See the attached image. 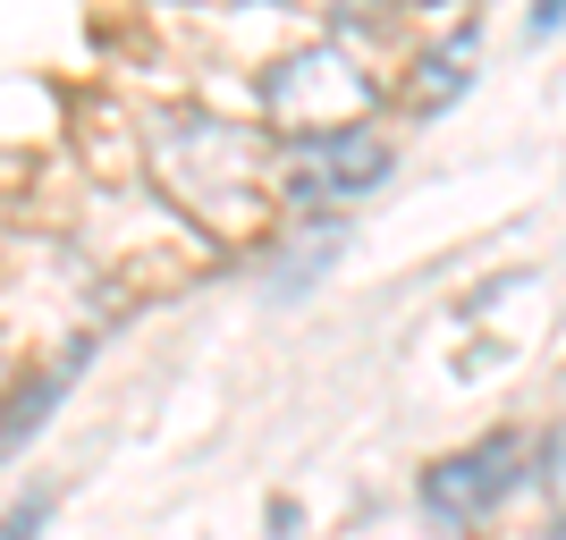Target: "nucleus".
I'll return each mask as SVG.
<instances>
[{
  "label": "nucleus",
  "mask_w": 566,
  "mask_h": 540,
  "mask_svg": "<svg viewBox=\"0 0 566 540\" xmlns=\"http://www.w3.org/2000/svg\"><path fill=\"white\" fill-rule=\"evenodd\" d=\"M380 102V85L355 68L338 43H313V51H287L280 68L262 76V118L280 127V144L296 136H322V127H364Z\"/></svg>",
  "instance_id": "nucleus-2"
},
{
  "label": "nucleus",
  "mask_w": 566,
  "mask_h": 540,
  "mask_svg": "<svg viewBox=\"0 0 566 540\" xmlns=\"http://www.w3.org/2000/svg\"><path fill=\"white\" fill-rule=\"evenodd\" d=\"M524 43H558V0H533V9H524Z\"/></svg>",
  "instance_id": "nucleus-8"
},
{
  "label": "nucleus",
  "mask_w": 566,
  "mask_h": 540,
  "mask_svg": "<svg viewBox=\"0 0 566 540\" xmlns=\"http://www.w3.org/2000/svg\"><path fill=\"white\" fill-rule=\"evenodd\" d=\"M271 532L296 540V532H305V507H296V498H271Z\"/></svg>",
  "instance_id": "nucleus-9"
},
{
  "label": "nucleus",
  "mask_w": 566,
  "mask_h": 540,
  "mask_svg": "<svg viewBox=\"0 0 566 540\" xmlns=\"http://www.w3.org/2000/svg\"><path fill=\"white\" fill-rule=\"evenodd\" d=\"M516 490H533V447H524V431H491L465 456H440L423 473V516L440 532H482Z\"/></svg>",
  "instance_id": "nucleus-4"
},
{
  "label": "nucleus",
  "mask_w": 566,
  "mask_h": 540,
  "mask_svg": "<svg viewBox=\"0 0 566 540\" xmlns=\"http://www.w3.org/2000/svg\"><path fill=\"white\" fill-rule=\"evenodd\" d=\"M389 178H398V144L373 136V118L287 144V203H296V220H331L338 203H364Z\"/></svg>",
  "instance_id": "nucleus-3"
},
{
  "label": "nucleus",
  "mask_w": 566,
  "mask_h": 540,
  "mask_svg": "<svg viewBox=\"0 0 566 540\" xmlns=\"http://www.w3.org/2000/svg\"><path fill=\"white\" fill-rule=\"evenodd\" d=\"M51 516H60V490H51V481H34V490L9 498V516H0V540H43V532H51Z\"/></svg>",
  "instance_id": "nucleus-7"
},
{
  "label": "nucleus",
  "mask_w": 566,
  "mask_h": 540,
  "mask_svg": "<svg viewBox=\"0 0 566 540\" xmlns=\"http://www.w3.org/2000/svg\"><path fill=\"white\" fill-rule=\"evenodd\" d=\"M153 178H161V194H178V212H195L212 236H245L262 220L254 136L220 127L212 110H178L153 127Z\"/></svg>",
  "instance_id": "nucleus-1"
},
{
  "label": "nucleus",
  "mask_w": 566,
  "mask_h": 540,
  "mask_svg": "<svg viewBox=\"0 0 566 540\" xmlns=\"http://www.w3.org/2000/svg\"><path fill=\"white\" fill-rule=\"evenodd\" d=\"M0 380H9V347H0Z\"/></svg>",
  "instance_id": "nucleus-10"
},
{
  "label": "nucleus",
  "mask_w": 566,
  "mask_h": 540,
  "mask_svg": "<svg viewBox=\"0 0 566 540\" xmlns=\"http://www.w3.org/2000/svg\"><path fill=\"white\" fill-rule=\"evenodd\" d=\"M473 68H482V25L465 18L457 34H440V43L415 60V76H406V102H415L423 118H440V110H449V102L473 85Z\"/></svg>",
  "instance_id": "nucleus-6"
},
{
  "label": "nucleus",
  "mask_w": 566,
  "mask_h": 540,
  "mask_svg": "<svg viewBox=\"0 0 566 540\" xmlns=\"http://www.w3.org/2000/svg\"><path fill=\"white\" fill-rule=\"evenodd\" d=\"M94 347H102V338H76V347L60 354V363H43V372H34V380L18 389V398H9V414H0V456H18V447L34 440V431H43L51 414H60V398H69V389H76V372L94 363Z\"/></svg>",
  "instance_id": "nucleus-5"
}]
</instances>
